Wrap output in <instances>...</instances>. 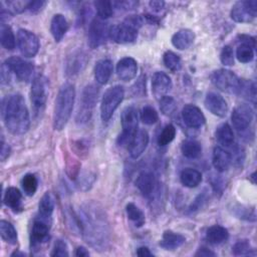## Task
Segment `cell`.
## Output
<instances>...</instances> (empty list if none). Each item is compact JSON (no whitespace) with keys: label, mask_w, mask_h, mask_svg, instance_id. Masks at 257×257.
Instances as JSON below:
<instances>
[{"label":"cell","mask_w":257,"mask_h":257,"mask_svg":"<svg viewBox=\"0 0 257 257\" xmlns=\"http://www.w3.org/2000/svg\"><path fill=\"white\" fill-rule=\"evenodd\" d=\"M1 112L4 124L12 135L25 134L30 125L28 108L21 94H10L2 99Z\"/></svg>","instance_id":"cell-1"},{"label":"cell","mask_w":257,"mask_h":257,"mask_svg":"<svg viewBox=\"0 0 257 257\" xmlns=\"http://www.w3.org/2000/svg\"><path fill=\"white\" fill-rule=\"evenodd\" d=\"M75 89L73 84L66 82L60 87L54 107L53 114V127L61 131L67 123L74 104Z\"/></svg>","instance_id":"cell-2"},{"label":"cell","mask_w":257,"mask_h":257,"mask_svg":"<svg viewBox=\"0 0 257 257\" xmlns=\"http://www.w3.org/2000/svg\"><path fill=\"white\" fill-rule=\"evenodd\" d=\"M143 24V20L138 15L128 16L122 23L113 25L109 30V38L114 42L124 44L135 41L138 37V31Z\"/></svg>","instance_id":"cell-3"},{"label":"cell","mask_w":257,"mask_h":257,"mask_svg":"<svg viewBox=\"0 0 257 257\" xmlns=\"http://www.w3.org/2000/svg\"><path fill=\"white\" fill-rule=\"evenodd\" d=\"M122 132L117 138L119 146H128L138 131V111L134 106H126L120 114Z\"/></svg>","instance_id":"cell-4"},{"label":"cell","mask_w":257,"mask_h":257,"mask_svg":"<svg viewBox=\"0 0 257 257\" xmlns=\"http://www.w3.org/2000/svg\"><path fill=\"white\" fill-rule=\"evenodd\" d=\"M123 96L124 90L120 85H114L104 92L100 103V117L103 121H107L112 116Z\"/></svg>","instance_id":"cell-5"},{"label":"cell","mask_w":257,"mask_h":257,"mask_svg":"<svg viewBox=\"0 0 257 257\" xmlns=\"http://www.w3.org/2000/svg\"><path fill=\"white\" fill-rule=\"evenodd\" d=\"M212 83L220 90L228 93H238L241 79L228 69H218L211 75Z\"/></svg>","instance_id":"cell-6"},{"label":"cell","mask_w":257,"mask_h":257,"mask_svg":"<svg viewBox=\"0 0 257 257\" xmlns=\"http://www.w3.org/2000/svg\"><path fill=\"white\" fill-rule=\"evenodd\" d=\"M48 95V79L43 75L36 76L31 85L30 97L36 112H40L45 106Z\"/></svg>","instance_id":"cell-7"},{"label":"cell","mask_w":257,"mask_h":257,"mask_svg":"<svg viewBox=\"0 0 257 257\" xmlns=\"http://www.w3.org/2000/svg\"><path fill=\"white\" fill-rule=\"evenodd\" d=\"M110 27L103 19L94 18L88 29V43L91 48H97L106 42L109 37Z\"/></svg>","instance_id":"cell-8"},{"label":"cell","mask_w":257,"mask_h":257,"mask_svg":"<svg viewBox=\"0 0 257 257\" xmlns=\"http://www.w3.org/2000/svg\"><path fill=\"white\" fill-rule=\"evenodd\" d=\"M257 14V1L245 0L236 2L231 10V18L240 23L252 21Z\"/></svg>","instance_id":"cell-9"},{"label":"cell","mask_w":257,"mask_h":257,"mask_svg":"<svg viewBox=\"0 0 257 257\" xmlns=\"http://www.w3.org/2000/svg\"><path fill=\"white\" fill-rule=\"evenodd\" d=\"M97 95H98V88L93 85L89 84L85 86L82 92L81 96V105L79 106L78 114H77V120L78 121H86L90 118L92 108L97 101Z\"/></svg>","instance_id":"cell-10"},{"label":"cell","mask_w":257,"mask_h":257,"mask_svg":"<svg viewBox=\"0 0 257 257\" xmlns=\"http://www.w3.org/2000/svg\"><path fill=\"white\" fill-rule=\"evenodd\" d=\"M17 43L21 54L25 57H33L38 52L39 40L33 32L27 29L18 30Z\"/></svg>","instance_id":"cell-11"},{"label":"cell","mask_w":257,"mask_h":257,"mask_svg":"<svg viewBox=\"0 0 257 257\" xmlns=\"http://www.w3.org/2000/svg\"><path fill=\"white\" fill-rule=\"evenodd\" d=\"M4 63L21 81H28L32 77L34 67L29 61H26L17 56H13L6 59Z\"/></svg>","instance_id":"cell-12"},{"label":"cell","mask_w":257,"mask_h":257,"mask_svg":"<svg viewBox=\"0 0 257 257\" xmlns=\"http://www.w3.org/2000/svg\"><path fill=\"white\" fill-rule=\"evenodd\" d=\"M231 119L234 127L240 133L246 131L253 120V109L248 104H240L234 108Z\"/></svg>","instance_id":"cell-13"},{"label":"cell","mask_w":257,"mask_h":257,"mask_svg":"<svg viewBox=\"0 0 257 257\" xmlns=\"http://www.w3.org/2000/svg\"><path fill=\"white\" fill-rule=\"evenodd\" d=\"M136 186L149 199L154 198L158 192V181L151 172H142L136 180Z\"/></svg>","instance_id":"cell-14"},{"label":"cell","mask_w":257,"mask_h":257,"mask_svg":"<svg viewBox=\"0 0 257 257\" xmlns=\"http://www.w3.org/2000/svg\"><path fill=\"white\" fill-rule=\"evenodd\" d=\"M49 225L50 222H47L39 217L34 220L30 234V242L32 247H37L48 239Z\"/></svg>","instance_id":"cell-15"},{"label":"cell","mask_w":257,"mask_h":257,"mask_svg":"<svg viewBox=\"0 0 257 257\" xmlns=\"http://www.w3.org/2000/svg\"><path fill=\"white\" fill-rule=\"evenodd\" d=\"M205 106L213 114L223 117L227 114L228 104L224 97L216 92H209L205 97Z\"/></svg>","instance_id":"cell-16"},{"label":"cell","mask_w":257,"mask_h":257,"mask_svg":"<svg viewBox=\"0 0 257 257\" xmlns=\"http://www.w3.org/2000/svg\"><path fill=\"white\" fill-rule=\"evenodd\" d=\"M182 117L187 126L197 128L205 123V116L202 110L193 104L186 105L182 110Z\"/></svg>","instance_id":"cell-17"},{"label":"cell","mask_w":257,"mask_h":257,"mask_svg":"<svg viewBox=\"0 0 257 257\" xmlns=\"http://www.w3.org/2000/svg\"><path fill=\"white\" fill-rule=\"evenodd\" d=\"M172 88V80L168 74L162 71H158L152 78V91L157 98H162Z\"/></svg>","instance_id":"cell-18"},{"label":"cell","mask_w":257,"mask_h":257,"mask_svg":"<svg viewBox=\"0 0 257 257\" xmlns=\"http://www.w3.org/2000/svg\"><path fill=\"white\" fill-rule=\"evenodd\" d=\"M148 144H149V134L147 133V131L138 130L127 146L131 157L133 159H138L147 149Z\"/></svg>","instance_id":"cell-19"},{"label":"cell","mask_w":257,"mask_h":257,"mask_svg":"<svg viewBox=\"0 0 257 257\" xmlns=\"http://www.w3.org/2000/svg\"><path fill=\"white\" fill-rule=\"evenodd\" d=\"M138 64L132 57H123L116 64L117 76L123 81H130L137 75Z\"/></svg>","instance_id":"cell-20"},{"label":"cell","mask_w":257,"mask_h":257,"mask_svg":"<svg viewBox=\"0 0 257 257\" xmlns=\"http://www.w3.org/2000/svg\"><path fill=\"white\" fill-rule=\"evenodd\" d=\"M213 166L218 172H225L232 163V155L221 147H216L213 152Z\"/></svg>","instance_id":"cell-21"},{"label":"cell","mask_w":257,"mask_h":257,"mask_svg":"<svg viewBox=\"0 0 257 257\" xmlns=\"http://www.w3.org/2000/svg\"><path fill=\"white\" fill-rule=\"evenodd\" d=\"M112 73V62L110 59H100L94 66V78L99 84H105Z\"/></svg>","instance_id":"cell-22"},{"label":"cell","mask_w":257,"mask_h":257,"mask_svg":"<svg viewBox=\"0 0 257 257\" xmlns=\"http://www.w3.org/2000/svg\"><path fill=\"white\" fill-rule=\"evenodd\" d=\"M195 39V34L190 29H181L178 32H176L172 37V44L180 49L184 50L189 48Z\"/></svg>","instance_id":"cell-23"},{"label":"cell","mask_w":257,"mask_h":257,"mask_svg":"<svg viewBox=\"0 0 257 257\" xmlns=\"http://www.w3.org/2000/svg\"><path fill=\"white\" fill-rule=\"evenodd\" d=\"M68 29V23L62 14H55L50 23V31L56 42H59Z\"/></svg>","instance_id":"cell-24"},{"label":"cell","mask_w":257,"mask_h":257,"mask_svg":"<svg viewBox=\"0 0 257 257\" xmlns=\"http://www.w3.org/2000/svg\"><path fill=\"white\" fill-rule=\"evenodd\" d=\"M3 203L14 212H20L22 210V194L18 189L9 187L4 193Z\"/></svg>","instance_id":"cell-25"},{"label":"cell","mask_w":257,"mask_h":257,"mask_svg":"<svg viewBox=\"0 0 257 257\" xmlns=\"http://www.w3.org/2000/svg\"><path fill=\"white\" fill-rule=\"evenodd\" d=\"M186 242V238L179 233L173 231H165L163 238L160 241V246L166 250H175L181 247Z\"/></svg>","instance_id":"cell-26"},{"label":"cell","mask_w":257,"mask_h":257,"mask_svg":"<svg viewBox=\"0 0 257 257\" xmlns=\"http://www.w3.org/2000/svg\"><path fill=\"white\" fill-rule=\"evenodd\" d=\"M53 210H54V199L49 192H46L42 196L38 205V214H39L38 217L47 222H50Z\"/></svg>","instance_id":"cell-27"},{"label":"cell","mask_w":257,"mask_h":257,"mask_svg":"<svg viewBox=\"0 0 257 257\" xmlns=\"http://www.w3.org/2000/svg\"><path fill=\"white\" fill-rule=\"evenodd\" d=\"M228 231L226 228L220 225H214L210 227L206 232V239L210 244L219 245L228 239Z\"/></svg>","instance_id":"cell-28"},{"label":"cell","mask_w":257,"mask_h":257,"mask_svg":"<svg viewBox=\"0 0 257 257\" xmlns=\"http://www.w3.org/2000/svg\"><path fill=\"white\" fill-rule=\"evenodd\" d=\"M86 60V55L83 52L78 51L73 53L66 63V72L71 75L79 73L85 66Z\"/></svg>","instance_id":"cell-29"},{"label":"cell","mask_w":257,"mask_h":257,"mask_svg":"<svg viewBox=\"0 0 257 257\" xmlns=\"http://www.w3.org/2000/svg\"><path fill=\"white\" fill-rule=\"evenodd\" d=\"M180 179L185 187L195 188L202 182V174L196 169L187 168L182 171Z\"/></svg>","instance_id":"cell-30"},{"label":"cell","mask_w":257,"mask_h":257,"mask_svg":"<svg viewBox=\"0 0 257 257\" xmlns=\"http://www.w3.org/2000/svg\"><path fill=\"white\" fill-rule=\"evenodd\" d=\"M216 139L224 147H230L234 143V134L228 123H222L217 127Z\"/></svg>","instance_id":"cell-31"},{"label":"cell","mask_w":257,"mask_h":257,"mask_svg":"<svg viewBox=\"0 0 257 257\" xmlns=\"http://www.w3.org/2000/svg\"><path fill=\"white\" fill-rule=\"evenodd\" d=\"M0 41L1 45L7 49L12 50L15 47V37L11 27L4 22H1L0 27Z\"/></svg>","instance_id":"cell-32"},{"label":"cell","mask_w":257,"mask_h":257,"mask_svg":"<svg viewBox=\"0 0 257 257\" xmlns=\"http://www.w3.org/2000/svg\"><path fill=\"white\" fill-rule=\"evenodd\" d=\"M183 155L188 159H197L200 157L202 147L199 142L195 140H186L183 142L181 147Z\"/></svg>","instance_id":"cell-33"},{"label":"cell","mask_w":257,"mask_h":257,"mask_svg":"<svg viewBox=\"0 0 257 257\" xmlns=\"http://www.w3.org/2000/svg\"><path fill=\"white\" fill-rule=\"evenodd\" d=\"M0 235L6 243L16 244L17 242V232L14 226L8 221H0Z\"/></svg>","instance_id":"cell-34"},{"label":"cell","mask_w":257,"mask_h":257,"mask_svg":"<svg viewBox=\"0 0 257 257\" xmlns=\"http://www.w3.org/2000/svg\"><path fill=\"white\" fill-rule=\"evenodd\" d=\"M125 212L127 218L135 224L137 227H141L145 223V215L142 210L136 206L134 203H128L125 206Z\"/></svg>","instance_id":"cell-35"},{"label":"cell","mask_w":257,"mask_h":257,"mask_svg":"<svg viewBox=\"0 0 257 257\" xmlns=\"http://www.w3.org/2000/svg\"><path fill=\"white\" fill-rule=\"evenodd\" d=\"M254 47L247 43H241L236 50V57L240 62H250L254 57Z\"/></svg>","instance_id":"cell-36"},{"label":"cell","mask_w":257,"mask_h":257,"mask_svg":"<svg viewBox=\"0 0 257 257\" xmlns=\"http://www.w3.org/2000/svg\"><path fill=\"white\" fill-rule=\"evenodd\" d=\"M163 61H164V64L166 65V67L174 72L180 70V68L182 66L181 58L179 57V55H177L173 51L165 52V54L163 56Z\"/></svg>","instance_id":"cell-37"},{"label":"cell","mask_w":257,"mask_h":257,"mask_svg":"<svg viewBox=\"0 0 257 257\" xmlns=\"http://www.w3.org/2000/svg\"><path fill=\"white\" fill-rule=\"evenodd\" d=\"M94 7L100 19H106L110 17L113 13V4L110 1H105V0L95 1Z\"/></svg>","instance_id":"cell-38"},{"label":"cell","mask_w":257,"mask_h":257,"mask_svg":"<svg viewBox=\"0 0 257 257\" xmlns=\"http://www.w3.org/2000/svg\"><path fill=\"white\" fill-rule=\"evenodd\" d=\"M175 136H176L175 126L173 124H167L158 137V140H157L158 145L161 147L167 146L175 139Z\"/></svg>","instance_id":"cell-39"},{"label":"cell","mask_w":257,"mask_h":257,"mask_svg":"<svg viewBox=\"0 0 257 257\" xmlns=\"http://www.w3.org/2000/svg\"><path fill=\"white\" fill-rule=\"evenodd\" d=\"M23 191L26 195L28 196H33L37 190V186H38V181L36 179V177L32 174H27L23 177L22 182H21Z\"/></svg>","instance_id":"cell-40"},{"label":"cell","mask_w":257,"mask_h":257,"mask_svg":"<svg viewBox=\"0 0 257 257\" xmlns=\"http://www.w3.org/2000/svg\"><path fill=\"white\" fill-rule=\"evenodd\" d=\"M233 253L236 256H251L255 255L254 249L247 240H239L233 246Z\"/></svg>","instance_id":"cell-41"},{"label":"cell","mask_w":257,"mask_h":257,"mask_svg":"<svg viewBox=\"0 0 257 257\" xmlns=\"http://www.w3.org/2000/svg\"><path fill=\"white\" fill-rule=\"evenodd\" d=\"M237 94H240V95H242L243 97H245L247 99L252 98V100L254 101L255 95H256V93H255V83L251 82V81H247V80H241L240 87H239V90H238Z\"/></svg>","instance_id":"cell-42"},{"label":"cell","mask_w":257,"mask_h":257,"mask_svg":"<svg viewBox=\"0 0 257 257\" xmlns=\"http://www.w3.org/2000/svg\"><path fill=\"white\" fill-rule=\"evenodd\" d=\"M160 108L161 111L165 114V115H172L176 108H177V104L175 99L172 96L169 95H165L160 99Z\"/></svg>","instance_id":"cell-43"},{"label":"cell","mask_w":257,"mask_h":257,"mask_svg":"<svg viewBox=\"0 0 257 257\" xmlns=\"http://www.w3.org/2000/svg\"><path fill=\"white\" fill-rule=\"evenodd\" d=\"M158 118H159L158 112L153 106L147 105V106L143 107L142 112H141V119L143 120L144 123L154 124L155 122H157Z\"/></svg>","instance_id":"cell-44"},{"label":"cell","mask_w":257,"mask_h":257,"mask_svg":"<svg viewBox=\"0 0 257 257\" xmlns=\"http://www.w3.org/2000/svg\"><path fill=\"white\" fill-rule=\"evenodd\" d=\"M220 59L224 65L231 66L234 64V53H233V49L231 46L226 45L223 47V49L221 51Z\"/></svg>","instance_id":"cell-45"},{"label":"cell","mask_w":257,"mask_h":257,"mask_svg":"<svg viewBox=\"0 0 257 257\" xmlns=\"http://www.w3.org/2000/svg\"><path fill=\"white\" fill-rule=\"evenodd\" d=\"M51 256H68L67 246L62 240H57L55 242Z\"/></svg>","instance_id":"cell-46"},{"label":"cell","mask_w":257,"mask_h":257,"mask_svg":"<svg viewBox=\"0 0 257 257\" xmlns=\"http://www.w3.org/2000/svg\"><path fill=\"white\" fill-rule=\"evenodd\" d=\"M11 73H12V71L10 70V68L5 63H3L1 65V82L3 84L9 83V81L11 79Z\"/></svg>","instance_id":"cell-47"},{"label":"cell","mask_w":257,"mask_h":257,"mask_svg":"<svg viewBox=\"0 0 257 257\" xmlns=\"http://www.w3.org/2000/svg\"><path fill=\"white\" fill-rule=\"evenodd\" d=\"M45 5L44 1H29L27 10L31 12H38Z\"/></svg>","instance_id":"cell-48"},{"label":"cell","mask_w":257,"mask_h":257,"mask_svg":"<svg viewBox=\"0 0 257 257\" xmlns=\"http://www.w3.org/2000/svg\"><path fill=\"white\" fill-rule=\"evenodd\" d=\"M9 154H10V148L8 145H6L4 143V140L3 138L1 139V161H5L6 158L9 157Z\"/></svg>","instance_id":"cell-49"},{"label":"cell","mask_w":257,"mask_h":257,"mask_svg":"<svg viewBox=\"0 0 257 257\" xmlns=\"http://www.w3.org/2000/svg\"><path fill=\"white\" fill-rule=\"evenodd\" d=\"M215 255L216 254L214 252H212L211 250H209L205 247L199 248V250L195 254V256H201V257H208V256H215Z\"/></svg>","instance_id":"cell-50"},{"label":"cell","mask_w":257,"mask_h":257,"mask_svg":"<svg viewBox=\"0 0 257 257\" xmlns=\"http://www.w3.org/2000/svg\"><path fill=\"white\" fill-rule=\"evenodd\" d=\"M149 4H150V7L154 11L159 12V11H161L163 9V7L165 5V2L164 1H151Z\"/></svg>","instance_id":"cell-51"},{"label":"cell","mask_w":257,"mask_h":257,"mask_svg":"<svg viewBox=\"0 0 257 257\" xmlns=\"http://www.w3.org/2000/svg\"><path fill=\"white\" fill-rule=\"evenodd\" d=\"M137 255L140 257H147V256H153L151 251L147 247H140L137 250Z\"/></svg>","instance_id":"cell-52"},{"label":"cell","mask_w":257,"mask_h":257,"mask_svg":"<svg viewBox=\"0 0 257 257\" xmlns=\"http://www.w3.org/2000/svg\"><path fill=\"white\" fill-rule=\"evenodd\" d=\"M75 255L78 256V257H86L89 255L88 251L84 248V247H77L76 250H75Z\"/></svg>","instance_id":"cell-53"}]
</instances>
